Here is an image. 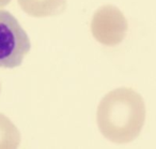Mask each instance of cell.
I'll return each mask as SVG.
<instances>
[{"label": "cell", "mask_w": 156, "mask_h": 149, "mask_svg": "<svg viewBox=\"0 0 156 149\" xmlns=\"http://www.w3.org/2000/svg\"><path fill=\"white\" fill-rule=\"evenodd\" d=\"M96 117L98 129L107 140L125 144L140 134L145 121V105L133 89L118 88L103 98Z\"/></svg>", "instance_id": "1"}, {"label": "cell", "mask_w": 156, "mask_h": 149, "mask_svg": "<svg viewBox=\"0 0 156 149\" xmlns=\"http://www.w3.org/2000/svg\"><path fill=\"white\" fill-rule=\"evenodd\" d=\"M30 48L29 37L18 20L10 12L0 10V68L20 65Z\"/></svg>", "instance_id": "2"}, {"label": "cell", "mask_w": 156, "mask_h": 149, "mask_svg": "<svg viewBox=\"0 0 156 149\" xmlns=\"http://www.w3.org/2000/svg\"><path fill=\"white\" fill-rule=\"evenodd\" d=\"M127 29V20L124 14L113 6L101 7L92 17V35L96 41L106 46H115L121 43Z\"/></svg>", "instance_id": "3"}, {"label": "cell", "mask_w": 156, "mask_h": 149, "mask_svg": "<svg viewBox=\"0 0 156 149\" xmlns=\"http://www.w3.org/2000/svg\"><path fill=\"white\" fill-rule=\"evenodd\" d=\"M24 12L34 17L59 15L66 8V0H17Z\"/></svg>", "instance_id": "4"}, {"label": "cell", "mask_w": 156, "mask_h": 149, "mask_svg": "<svg viewBox=\"0 0 156 149\" xmlns=\"http://www.w3.org/2000/svg\"><path fill=\"white\" fill-rule=\"evenodd\" d=\"M20 134L14 123L0 114V149H15L20 146Z\"/></svg>", "instance_id": "5"}, {"label": "cell", "mask_w": 156, "mask_h": 149, "mask_svg": "<svg viewBox=\"0 0 156 149\" xmlns=\"http://www.w3.org/2000/svg\"><path fill=\"white\" fill-rule=\"evenodd\" d=\"M10 1H11V0H0V8L8 6L10 3Z\"/></svg>", "instance_id": "6"}]
</instances>
